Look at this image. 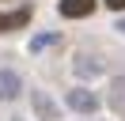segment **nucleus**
Listing matches in <instances>:
<instances>
[{
	"label": "nucleus",
	"instance_id": "nucleus-5",
	"mask_svg": "<svg viewBox=\"0 0 125 121\" xmlns=\"http://www.w3.org/2000/svg\"><path fill=\"white\" fill-rule=\"evenodd\" d=\"M106 8H114V11H121V8H125V0H106Z\"/></svg>",
	"mask_w": 125,
	"mask_h": 121
},
{
	"label": "nucleus",
	"instance_id": "nucleus-3",
	"mask_svg": "<svg viewBox=\"0 0 125 121\" xmlns=\"http://www.w3.org/2000/svg\"><path fill=\"white\" fill-rule=\"evenodd\" d=\"M68 102L76 106V110H95V98H91V95H80V91H72Z\"/></svg>",
	"mask_w": 125,
	"mask_h": 121
},
{
	"label": "nucleus",
	"instance_id": "nucleus-4",
	"mask_svg": "<svg viewBox=\"0 0 125 121\" xmlns=\"http://www.w3.org/2000/svg\"><path fill=\"white\" fill-rule=\"evenodd\" d=\"M15 87H19V83L11 80V76H0V95H4V98H11V95H15Z\"/></svg>",
	"mask_w": 125,
	"mask_h": 121
},
{
	"label": "nucleus",
	"instance_id": "nucleus-2",
	"mask_svg": "<svg viewBox=\"0 0 125 121\" xmlns=\"http://www.w3.org/2000/svg\"><path fill=\"white\" fill-rule=\"evenodd\" d=\"M31 23V8H19V11H11V15H0V30H19V27H27Z\"/></svg>",
	"mask_w": 125,
	"mask_h": 121
},
{
	"label": "nucleus",
	"instance_id": "nucleus-1",
	"mask_svg": "<svg viewBox=\"0 0 125 121\" xmlns=\"http://www.w3.org/2000/svg\"><path fill=\"white\" fill-rule=\"evenodd\" d=\"M95 11V0H61V15L64 19H83Z\"/></svg>",
	"mask_w": 125,
	"mask_h": 121
}]
</instances>
